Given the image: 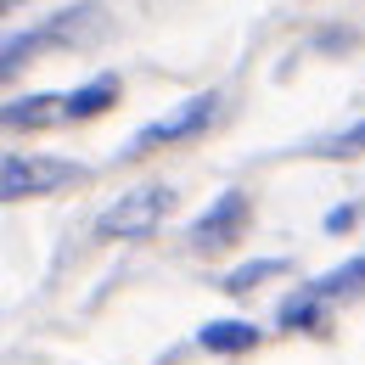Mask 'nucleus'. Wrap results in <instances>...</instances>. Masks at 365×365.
I'll return each instance as SVG.
<instances>
[{
    "mask_svg": "<svg viewBox=\"0 0 365 365\" xmlns=\"http://www.w3.org/2000/svg\"><path fill=\"white\" fill-rule=\"evenodd\" d=\"M197 343H202L208 354H247V349L259 343V326H253V320H208V326L197 331Z\"/></svg>",
    "mask_w": 365,
    "mask_h": 365,
    "instance_id": "0eeeda50",
    "label": "nucleus"
},
{
    "mask_svg": "<svg viewBox=\"0 0 365 365\" xmlns=\"http://www.w3.org/2000/svg\"><path fill=\"white\" fill-rule=\"evenodd\" d=\"M0 124H6V130H51V124H68V118H62V96H51V91L17 96V101L0 107Z\"/></svg>",
    "mask_w": 365,
    "mask_h": 365,
    "instance_id": "39448f33",
    "label": "nucleus"
},
{
    "mask_svg": "<svg viewBox=\"0 0 365 365\" xmlns=\"http://www.w3.org/2000/svg\"><path fill=\"white\" fill-rule=\"evenodd\" d=\"M275 320H281V326H292V331H304V326H320V298H309V292H304V298H287Z\"/></svg>",
    "mask_w": 365,
    "mask_h": 365,
    "instance_id": "9b49d317",
    "label": "nucleus"
},
{
    "mask_svg": "<svg viewBox=\"0 0 365 365\" xmlns=\"http://www.w3.org/2000/svg\"><path fill=\"white\" fill-rule=\"evenodd\" d=\"M169 208H175V191L169 185H135L113 208H101L96 236H107V242H140V236H152V230L169 220Z\"/></svg>",
    "mask_w": 365,
    "mask_h": 365,
    "instance_id": "f03ea898",
    "label": "nucleus"
},
{
    "mask_svg": "<svg viewBox=\"0 0 365 365\" xmlns=\"http://www.w3.org/2000/svg\"><path fill=\"white\" fill-rule=\"evenodd\" d=\"M365 287V253L360 259H349V264H337V270H326V275H315L309 281V298H343V292H360Z\"/></svg>",
    "mask_w": 365,
    "mask_h": 365,
    "instance_id": "1a4fd4ad",
    "label": "nucleus"
},
{
    "mask_svg": "<svg viewBox=\"0 0 365 365\" xmlns=\"http://www.w3.org/2000/svg\"><path fill=\"white\" fill-rule=\"evenodd\" d=\"M247 220H253V202H247V191H225V197H214V202H208V208L191 220L185 242H191L197 253H220V247H230V242H242Z\"/></svg>",
    "mask_w": 365,
    "mask_h": 365,
    "instance_id": "20e7f679",
    "label": "nucleus"
},
{
    "mask_svg": "<svg viewBox=\"0 0 365 365\" xmlns=\"http://www.w3.org/2000/svg\"><path fill=\"white\" fill-rule=\"evenodd\" d=\"M214 118H220V91L191 96V101H180L175 113H163V118H152L146 130H135V140H130V158H146L152 146H180V140L202 135Z\"/></svg>",
    "mask_w": 365,
    "mask_h": 365,
    "instance_id": "7ed1b4c3",
    "label": "nucleus"
},
{
    "mask_svg": "<svg viewBox=\"0 0 365 365\" xmlns=\"http://www.w3.org/2000/svg\"><path fill=\"white\" fill-rule=\"evenodd\" d=\"M287 270V259H253V264H236V270L225 275V292H253L259 281H270V275Z\"/></svg>",
    "mask_w": 365,
    "mask_h": 365,
    "instance_id": "9d476101",
    "label": "nucleus"
},
{
    "mask_svg": "<svg viewBox=\"0 0 365 365\" xmlns=\"http://www.w3.org/2000/svg\"><path fill=\"white\" fill-rule=\"evenodd\" d=\"M354 220H360V208H331V214H326V230H349Z\"/></svg>",
    "mask_w": 365,
    "mask_h": 365,
    "instance_id": "ddd939ff",
    "label": "nucleus"
},
{
    "mask_svg": "<svg viewBox=\"0 0 365 365\" xmlns=\"http://www.w3.org/2000/svg\"><path fill=\"white\" fill-rule=\"evenodd\" d=\"M113 101H118V79H113V73H96L91 85H79L73 96H62V118H73V124H79V118L107 113Z\"/></svg>",
    "mask_w": 365,
    "mask_h": 365,
    "instance_id": "6e6552de",
    "label": "nucleus"
},
{
    "mask_svg": "<svg viewBox=\"0 0 365 365\" xmlns=\"http://www.w3.org/2000/svg\"><path fill=\"white\" fill-rule=\"evenodd\" d=\"M0 6H11V0H0Z\"/></svg>",
    "mask_w": 365,
    "mask_h": 365,
    "instance_id": "4468645a",
    "label": "nucleus"
},
{
    "mask_svg": "<svg viewBox=\"0 0 365 365\" xmlns=\"http://www.w3.org/2000/svg\"><path fill=\"white\" fill-rule=\"evenodd\" d=\"M46 46H56V29H51V17L40 29H17V34H0V79L6 73H17L29 56H40Z\"/></svg>",
    "mask_w": 365,
    "mask_h": 365,
    "instance_id": "423d86ee",
    "label": "nucleus"
},
{
    "mask_svg": "<svg viewBox=\"0 0 365 365\" xmlns=\"http://www.w3.org/2000/svg\"><path fill=\"white\" fill-rule=\"evenodd\" d=\"M85 169L68 158H40V152H0V202H29L51 197L62 185H79Z\"/></svg>",
    "mask_w": 365,
    "mask_h": 365,
    "instance_id": "f257e3e1",
    "label": "nucleus"
},
{
    "mask_svg": "<svg viewBox=\"0 0 365 365\" xmlns=\"http://www.w3.org/2000/svg\"><path fill=\"white\" fill-rule=\"evenodd\" d=\"M320 158H365V118L354 130H343V135L320 140Z\"/></svg>",
    "mask_w": 365,
    "mask_h": 365,
    "instance_id": "f8f14e48",
    "label": "nucleus"
}]
</instances>
